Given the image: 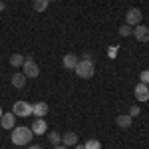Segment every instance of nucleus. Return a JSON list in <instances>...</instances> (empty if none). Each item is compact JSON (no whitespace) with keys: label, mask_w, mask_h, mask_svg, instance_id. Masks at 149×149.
<instances>
[{"label":"nucleus","mask_w":149,"mask_h":149,"mask_svg":"<svg viewBox=\"0 0 149 149\" xmlns=\"http://www.w3.org/2000/svg\"><path fill=\"white\" fill-rule=\"evenodd\" d=\"M32 129L30 127H24V125H18L12 129V135H10V141L14 145H26V143H30V139H32Z\"/></svg>","instance_id":"obj_1"},{"label":"nucleus","mask_w":149,"mask_h":149,"mask_svg":"<svg viewBox=\"0 0 149 149\" xmlns=\"http://www.w3.org/2000/svg\"><path fill=\"white\" fill-rule=\"evenodd\" d=\"M74 72L80 76L81 80H90L93 76V72H95V68H93V62L92 60H80L78 62V66L74 68Z\"/></svg>","instance_id":"obj_2"},{"label":"nucleus","mask_w":149,"mask_h":149,"mask_svg":"<svg viewBox=\"0 0 149 149\" xmlns=\"http://www.w3.org/2000/svg\"><path fill=\"white\" fill-rule=\"evenodd\" d=\"M22 74L26 78H32V80H34V78L40 76V66L36 64L32 58H26V60H24V66H22Z\"/></svg>","instance_id":"obj_3"},{"label":"nucleus","mask_w":149,"mask_h":149,"mask_svg":"<svg viewBox=\"0 0 149 149\" xmlns=\"http://www.w3.org/2000/svg\"><path fill=\"white\" fill-rule=\"evenodd\" d=\"M12 113L16 117H28V115H32V105L28 102H24V100H18L12 105Z\"/></svg>","instance_id":"obj_4"},{"label":"nucleus","mask_w":149,"mask_h":149,"mask_svg":"<svg viewBox=\"0 0 149 149\" xmlns=\"http://www.w3.org/2000/svg\"><path fill=\"white\" fill-rule=\"evenodd\" d=\"M141 18H143V12L137 6H133V8H129L125 12V24L127 26H137V24H141Z\"/></svg>","instance_id":"obj_5"},{"label":"nucleus","mask_w":149,"mask_h":149,"mask_svg":"<svg viewBox=\"0 0 149 149\" xmlns=\"http://www.w3.org/2000/svg\"><path fill=\"white\" fill-rule=\"evenodd\" d=\"M131 34L135 36V40L141 42V44H147V42H149V28L145 26V24H137V26L133 28Z\"/></svg>","instance_id":"obj_6"},{"label":"nucleus","mask_w":149,"mask_h":149,"mask_svg":"<svg viewBox=\"0 0 149 149\" xmlns=\"http://www.w3.org/2000/svg\"><path fill=\"white\" fill-rule=\"evenodd\" d=\"M135 97H137V102H147L149 100V86L147 84L139 81L137 86H135Z\"/></svg>","instance_id":"obj_7"},{"label":"nucleus","mask_w":149,"mask_h":149,"mask_svg":"<svg viewBox=\"0 0 149 149\" xmlns=\"http://www.w3.org/2000/svg\"><path fill=\"white\" fill-rule=\"evenodd\" d=\"M0 125L4 127V129H14V125H16V115L12 113H2V117H0Z\"/></svg>","instance_id":"obj_8"},{"label":"nucleus","mask_w":149,"mask_h":149,"mask_svg":"<svg viewBox=\"0 0 149 149\" xmlns=\"http://www.w3.org/2000/svg\"><path fill=\"white\" fill-rule=\"evenodd\" d=\"M46 129H48V125H46V121H44V117H36V121L32 123V133L34 135H44Z\"/></svg>","instance_id":"obj_9"},{"label":"nucleus","mask_w":149,"mask_h":149,"mask_svg":"<svg viewBox=\"0 0 149 149\" xmlns=\"http://www.w3.org/2000/svg\"><path fill=\"white\" fill-rule=\"evenodd\" d=\"M115 123L121 127V129H127V127H131V123H133V117L129 113H121L115 117Z\"/></svg>","instance_id":"obj_10"},{"label":"nucleus","mask_w":149,"mask_h":149,"mask_svg":"<svg viewBox=\"0 0 149 149\" xmlns=\"http://www.w3.org/2000/svg\"><path fill=\"white\" fill-rule=\"evenodd\" d=\"M78 62H80V58L76 56V54H66L64 60H62V64H64L66 70H74L76 66H78Z\"/></svg>","instance_id":"obj_11"},{"label":"nucleus","mask_w":149,"mask_h":149,"mask_svg":"<svg viewBox=\"0 0 149 149\" xmlns=\"http://www.w3.org/2000/svg\"><path fill=\"white\" fill-rule=\"evenodd\" d=\"M48 113V103L46 102H38L32 105V115H36V117H44V115Z\"/></svg>","instance_id":"obj_12"},{"label":"nucleus","mask_w":149,"mask_h":149,"mask_svg":"<svg viewBox=\"0 0 149 149\" xmlns=\"http://www.w3.org/2000/svg\"><path fill=\"white\" fill-rule=\"evenodd\" d=\"M62 143H64L66 147H72V145L78 143V135H76L74 131H66V133L62 135Z\"/></svg>","instance_id":"obj_13"},{"label":"nucleus","mask_w":149,"mask_h":149,"mask_svg":"<svg viewBox=\"0 0 149 149\" xmlns=\"http://www.w3.org/2000/svg\"><path fill=\"white\" fill-rule=\"evenodd\" d=\"M26 80H28V78L24 76L22 72H16V74H14V76L10 78V84L14 86V88H24V84H26Z\"/></svg>","instance_id":"obj_14"},{"label":"nucleus","mask_w":149,"mask_h":149,"mask_svg":"<svg viewBox=\"0 0 149 149\" xmlns=\"http://www.w3.org/2000/svg\"><path fill=\"white\" fill-rule=\"evenodd\" d=\"M24 60H26V58H24L22 54H12V56H10V66H12V68H22Z\"/></svg>","instance_id":"obj_15"},{"label":"nucleus","mask_w":149,"mask_h":149,"mask_svg":"<svg viewBox=\"0 0 149 149\" xmlns=\"http://www.w3.org/2000/svg\"><path fill=\"white\" fill-rule=\"evenodd\" d=\"M48 4H50V0H34L32 8H34V12H44L48 10Z\"/></svg>","instance_id":"obj_16"},{"label":"nucleus","mask_w":149,"mask_h":149,"mask_svg":"<svg viewBox=\"0 0 149 149\" xmlns=\"http://www.w3.org/2000/svg\"><path fill=\"white\" fill-rule=\"evenodd\" d=\"M48 141H50L52 145H60V143H62V135H60L58 131H50V133H48Z\"/></svg>","instance_id":"obj_17"},{"label":"nucleus","mask_w":149,"mask_h":149,"mask_svg":"<svg viewBox=\"0 0 149 149\" xmlns=\"http://www.w3.org/2000/svg\"><path fill=\"white\" fill-rule=\"evenodd\" d=\"M84 147L86 149H102V143H100L97 139H88V141L84 143Z\"/></svg>","instance_id":"obj_18"},{"label":"nucleus","mask_w":149,"mask_h":149,"mask_svg":"<svg viewBox=\"0 0 149 149\" xmlns=\"http://www.w3.org/2000/svg\"><path fill=\"white\" fill-rule=\"evenodd\" d=\"M117 32H119V36H123V38H125V36H131L133 28H131V26H127V24H123V26H119V30H117Z\"/></svg>","instance_id":"obj_19"},{"label":"nucleus","mask_w":149,"mask_h":149,"mask_svg":"<svg viewBox=\"0 0 149 149\" xmlns=\"http://www.w3.org/2000/svg\"><path fill=\"white\" fill-rule=\"evenodd\" d=\"M139 81H141V84H149V70H143V72L139 74Z\"/></svg>","instance_id":"obj_20"},{"label":"nucleus","mask_w":149,"mask_h":149,"mask_svg":"<svg viewBox=\"0 0 149 149\" xmlns=\"http://www.w3.org/2000/svg\"><path fill=\"white\" fill-rule=\"evenodd\" d=\"M139 111H141V109H139V105H131V107H129V115H131V117H137Z\"/></svg>","instance_id":"obj_21"},{"label":"nucleus","mask_w":149,"mask_h":149,"mask_svg":"<svg viewBox=\"0 0 149 149\" xmlns=\"http://www.w3.org/2000/svg\"><path fill=\"white\" fill-rule=\"evenodd\" d=\"M107 54H109V56L113 58L115 54H117V48H109V50H107Z\"/></svg>","instance_id":"obj_22"},{"label":"nucleus","mask_w":149,"mask_h":149,"mask_svg":"<svg viewBox=\"0 0 149 149\" xmlns=\"http://www.w3.org/2000/svg\"><path fill=\"white\" fill-rule=\"evenodd\" d=\"M4 8H6V4H4V2H2V0H0V12L4 10Z\"/></svg>","instance_id":"obj_23"},{"label":"nucleus","mask_w":149,"mask_h":149,"mask_svg":"<svg viewBox=\"0 0 149 149\" xmlns=\"http://www.w3.org/2000/svg\"><path fill=\"white\" fill-rule=\"evenodd\" d=\"M76 149H86V147H84L81 143H76Z\"/></svg>","instance_id":"obj_24"},{"label":"nucleus","mask_w":149,"mask_h":149,"mask_svg":"<svg viewBox=\"0 0 149 149\" xmlns=\"http://www.w3.org/2000/svg\"><path fill=\"white\" fill-rule=\"evenodd\" d=\"M28 149H42V147H40V145H30Z\"/></svg>","instance_id":"obj_25"},{"label":"nucleus","mask_w":149,"mask_h":149,"mask_svg":"<svg viewBox=\"0 0 149 149\" xmlns=\"http://www.w3.org/2000/svg\"><path fill=\"white\" fill-rule=\"evenodd\" d=\"M56 149H68L66 145H56Z\"/></svg>","instance_id":"obj_26"},{"label":"nucleus","mask_w":149,"mask_h":149,"mask_svg":"<svg viewBox=\"0 0 149 149\" xmlns=\"http://www.w3.org/2000/svg\"><path fill=\"white\" fill-rule=\"evenodd\" d=\"M2 113H4V111H2V107H0V117H2Z\"/></svg>","instance_id":"obj_27"},{"label":"nucleus","mask_w":149,"mask_h":149,"mask_svg":"<svg viewBox=\"0 0 149 149\" xmlns=\"http://www.w3.org/2000/svg\"><path fill=\"white\" fill-rule=\"evenodd\" d=\"M50 2H58V0H50Z\"/></svg>","instance_id":"obj_28"},{"label":"nucleus","mask_w":149,"mask_h":149,"mask_svg":"<svg viewBox=\"0 0 149 149\" xmlns=\"http://www.w3.org/2000/svg\"><path fill=\"white\" fill-rule=\"evenodd\" d=\"M147 86H149V84H147Z\"/></svg>","instance_id":"obj_29"},{"label":"nucleus","mask_w":149,"mask_h":149,"mask_svg":"<svg viewBox=\"0 0 149 149\" xmlns=\"http://www.w3.org/2000/svg\"><path fill=\"white\" fill-rule=\"evenodd\" d=\"M147 149H149V147H147Z\"/></svg>","instance_id":"obj_30"}]
</instances>
